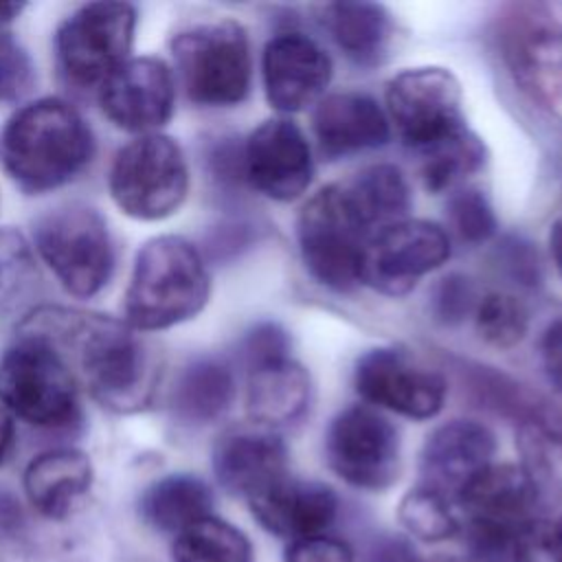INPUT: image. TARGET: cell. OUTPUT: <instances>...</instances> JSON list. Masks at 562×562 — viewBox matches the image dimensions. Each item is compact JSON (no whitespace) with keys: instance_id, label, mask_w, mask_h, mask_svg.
<instances>
[{"instance_id":"cell-21","label":"cell","mask_w":562,"mask_h":562,"mask_svg":"<svg viewBox=\"0 0 562 562\" xmlns=\"http://www.w3.org/2000/svg\"><path fill=\"white\" fill-rule=\"evenodd\" d=\"M496 457V435L479 419H448L432 428L419 450V483L457 496L485 472Z\"/></svg>"},{"instance_id":"cell-14","label":"cell","mask_w":562,"mask_h":562,"mask_svg":"<svg viewBox=\"0 0 562 562\" xmlns=\"http://www.w3.org/2000/svg\"><path fill=\"white\" fill-rule=\"evenodd\" d=\"M452 255L443 226L406 217L378 231L362 255L360 283L386 294L404 296L424 277L439 270Z\"/></svg>"},{"instance_id":"cell-36","label":"cell","mask_w":562,"mask_h":562,"mask_svg":"<svg viewBox=\"0 0 562 562\" xmlns=\"http://www.w3.org/2000/svg\"><path fill=\"white\" fill-rule=\"evenodd\" d=\"M37 81L29 50L7 31H0V103H18Z\"/></svg>"},{"instance_id":"cell-23","label":"cell","mask_w":562,"mask_h":562,"mask_svg":"<svg viewBox=\"0 0 562 562\" xmlns=\"http://www.w3.org/2000/svg\"><path fill=\"white\" fill-rule=\"evenodd\" d=\"M94 481L90 457L79 448H50L33 457L22 483L29 505L46 520H66Z\"/></svg>"},{"instance_id":"cell-22","label":"cell","mask_w":562,"mask_h":562,"mask_svg":"<svg viewBox=\"0 0 562 562\" xmlns=\"http://www.w3.org/2000/svg\"><path fill=\"white\" fill-rule=\"evenodd\" d=\"M312 132L327 160L373 151L391 140V123L375 97L360 90L325 94L312 112Z\"/></svg>"},{"instance_id":"cell-20","label":"cell","mask_w":562,"mask_h":562,"mask_svg":"<svg viewBox=\"0 0 562 562\" xmlns=\"http://www.w3.org/2000/svg\"><path fill=\"white\" fill-rule=\"evenodd\" d=\"M288 446L281 432L244 422L217 435L211 448V468L217 485L248 501L288 474Z\"/></svg>"},{"instance_id":"cell-32","label":"cell","mask_w":562,"mask_h":562,"mask_svg":"<svg viewBox=\"0 0 562 562\" xmlns=\"http://www.w3.org/2000/svg\"><path fill=\"white\" fill-rule=\"evenodd\" d=\"M516 448L518 463L533 479L544 503L562 498V428L538 417L522 422L518 424Z\"/></svg>"},{"instance_id":"cell-43","label":"cell","mask_w":562,"mask_h":562,"mask_svg":"<svg viewBox=\"0 0 562 562\" xmlns=\"http://www.w3.org/2000/svg\"><path fill=\"white\" fill-rule=\"evenodd\" d=\"M498 266L507 277L522 288H536L540 283V261L536 248L522 237H509L498 248Z\"/></svg>"},{"instance_id":"cell-19","label":"cell","mask_w":562,"mask_h":562,"mask_svg":"<svg viewBox=\"0 0 562 562\" xmlns=\"http://www.w3.org/2000/svg\"><path fill=\"white\" fill-rule=\"evenodd\" d=\"M252 520L285 544L331 533L340 516V496L323 481L285 474L246 501Z\"/></svg>"},{"instance_id":"cell-12","label":"cell","mask_w":562,"mask_h":562,"mask_svg":"<svg viewBox=\"0 0 562 562\" xmlns=\"http://www.w3.org/2000/svg\"><path fill=\"white\" fill-rule=\"evenodd\" d=\"M136 9L127 2H90L55 31L59 75L75 88H97L130 59Z\"/></svg>"},{"instance_id":"cell-47","label":"cell","mask_w":562,"mask_h":562,"mask_svg":"<svg viewBox=\"0 0 562 562\" xmlns=\"http://www.w3.org/2000/svg\"><path fill=\"white\" fill-rule=\"evenodd\" d=\"M547 248H549V257L553 261V268H555L558 277L562 279V215H558L549 226Z\"/></svg>"},{"instance_id":"cell-50","label":"cell","mask_w":562,"mask_h":562,"mask_svg":"<svg viewBox=\"0 0 562 562\" xmlns=\"http://www.w3.org/2000/svg\"><path fill=\"white\" fill-rule=\"evenodd\" d=\"M419 562H454V558L448 555V553H435V555H428V558L422 555Z\"/></svg>"},{"instance_id":"cell-10","label":"cell","mask_w":562,"mask_h":562,"mask_svg":"<svg viewBox=\"0 0 562 562\" xmlns=\"http://www.w3.org/2000/svg\"><path fill=\"white\" fill-rule=\"evenodd\" d=\"M108 189L132 220L171 217L189 193V165L182 147L167 134H143L125 143L110 165Z\"/></svg>"},{"instance_id":"cell-30","label":"cell","mask_w":562,"mask_h":562,"mask_svg":"<svg viewBox=\"0 0 562 562\" xmlns=\"http://www.w3.org/2000/svg\"><path fill=\"white\" fill-rule=\"evenodd\" d=\"M173 562H255L250 536L215 514L193 522L171 542Z\"/></svg>"},{"instance_id":"cell-8","label":"cell","mask_w":562,"mask_h":562,"mask_svg":"<svg viewBox=\"0 0 562 562\" xmlns=\"http://www.w3.org/2000/svg\"><path fill=\"white\" fill-rule=\"evenodd\" d=\"M512 81L538 105L562 103V2L507 4L494 31Z\"/></svg>"},{"instance_id":"cell-17","label":"cell","mask_w":562,"mask_h":562,"mask_svg":"<svg viewBox=\"0 0 562 562\" xmlns=\"http://www.w3.org/2000/svg\"><path fill=\"white\" fill-rule=\"evenodd\" d=\"M97 97L114 127L138 136L156 134L173 114L176 77L158 57H130L99 86Z\"/></svg>"},{"instance_id":"cell-29","label":"cell","mask_w":562,"mask_h":562,"mask_svg":"<svg viewBox=\"0 0 562 562\" xmlns=\"http://www.w3.org/2000/svg\"><path fill=\"white\" fill-rule=\"evenodd\" d=\"M40 290L33 244L11 226L0 228V327L26 316Z\"/></svg>"},{"instance_id":"cell-11","label":"cell","mask_w":562,"mask_h":562,"mask_svg":"<svg viewBox=\"0 0 562 562\" xmlns=\"http://www.w3.org/2000/svg\"><path fill=\"white\" fill-rule=\"evenodd\" d=\"M323 459L347 487L380 494L402 474V439L384 413L351 404L329 419L323 432Z\"/></svg>"},{"instance_id":"cell-44","label":"cell","mask_w":562,"mask_h":562,"mask_svg":"<svg viewBox=\"0 0 562 562\" xmlns=\"http://www.w3.org/2000/svg\"><path fill=\"white\" fill-rule=\"evenodd\" d=\"M538 362L547 384L562 395V316L551 318L540 331Z\"/></svg>"},{"instance_id":"cell-6","label":"cell","mask_w":562,"mask_h":562,"mask_svg":"<svg viewBox=\"0 0 562 562\" xmlns=\"http://www.w3.org/2000/svg\"><path fill=\"white\" fill-rule=\"evenodd\" d=\"M0 406L42 430H75L81 424L79 384L57 349L18 331L0 356Z\"/></svg>"},{"instance_id":"cell-7","label":"cell","mask_w":562,"mask_h":562,"mask_svg":"<svg viewBox=\"0 0 562 562\" xmlns=\"http://www.w3.org/2000/svg\"><path fill=\"white\" fill-rule=\"evenodd\" d=\"M33 248L59 285L77 296H97L114 272V244L105 217L83 202H68L33 222Z\"/></svg>"},{"instance_id":"cell-3","label":"cell","mask_w":562,"mask_h":562,"mask_svg":"<svg viewBox=\"0 0 562 562\" xmlns=\"http://www.w3.org/2000/svg\"><path fill=\"white\" fill-rule=\"evenodd\" d=\"M209 296L211 274L202 250L180 235H158L136 252L123 321L136 331L169 329L195 318Z\"/></svg>"},{"instance_id":"cell-4","label":"cell","mask_w":562,"mask_h":562,"mask_svg":"<svg viewBox=\"0 0 562 562\" xmlns=\"http://www.w3.org/2000/svg\"><path fill=\"white\" fill-rule=\"evenodd\" d=\"M176 77L198 108H235L252 86L248 31L233 18L202 20L176 31L169 40Z\"/></svg>"},{"instance_id":"cell-2","label":"cell","mask_w":562,"mask_h":562,"mask_svg":"<svg viewBox=\"0 0 562 562\" xmlns=\"http://www.w3.org/2000/svg\"><path fill=\"white\" fill-rule=\"evenodd\" d=\"M94 134L81 112L59 97L15 110L0 127V169L24 193L55 191L86 171Z\"/></svg>"},{"instance_id":"cell-1","label":"cell","mask_w":562,"mask_h":562,"mask_svg":"<svg viewBox=\"0 0 562 562\" xmlns=\"http://www.w3.org/2000/svg\"><path fill=\"white\" fill-rule=\"evenodd\" d=\"M18 331L48 340L77 384L103 408L130 415L151 404L160 380V358L123 318L40 305L18 323Z\"/></svg>"},{"instance_id":"cell-25","label":"cell","mask_w":562,"mask_h":562,"mask_svg":"<svg viewBox=\"0 0 562 562\" xmlns=\"http://www.w3.org/2000/svg\"><path fill=\"white\" fill-rule=\"evenodd\" d=\"M237 384L231 364L215 356H198L176 373L167 404L178 424L202 428L231 411Z\"/></svg>"},{"instance_id":"cell-40","label":"cell","mask_w":562,"mask_h":562,"mask_svg":"<svg viewBox=\"0 0 562 562\" xmlns=\"http://www.w3.org/2000/svg\"><path fill=\"white\" fill-rule=\"evenodd\" d=\"M518 562H562V509L540 516L520 536Z\"/></svg>"},{"instance_id":"cell-26","label":"cell","mask_w":562,"mask_h":562,"mask_svg":"<svg viewBox=\"0 0 562 562\" xmlns=\"http://www.w3.org/2000/svg\"><path fill=\"white\" fill-rule=\"evenodd\" d=\"M321 24L338 50L362 68L380 66L395 35L393 15L378 2H331L321 9Z\"/></svg>"},{"instance_id":"cell-33","label":"cell","mask_w":562,"mask_h":562,"mask_svg":"<svg viewBox=\"0 0 562 562\" xmlns=\"http://www.w3.org/2000/svg\"><path fill=\"white\" fill-rule=\"evenodd\" d=\"M487 162V147L472 130L463 136L422 156L419 176L428 193H446L459 189L470 176L479 173Z\"/></svg>"},{"instance_id":"cell-42","label":"cell","mask_w":562,"mask_h":562,"mask_svg":"<svg viewBox=\"0 0 562 562\" xmlns=\"http://www.w3.org/2000/svg\"><path fill=\"white\" fill-rule=\"evenodd\" d=\"M281 562H356V553L349 540L325 533L285 544Z\"/></svg>"},{"instance_id":"cell-28","label":"cell","mask_w":562,"mask_h":562,"mask_svg":"<svg viewBox=\"0 0 562 562\" xmlns=\"http://www.w3.org/2000/svg\"><path fill=\"white\" fill-rule=\"evenodd\" d=\"M345 184L371 222V226L375 228V233L400 220L411 217L408 211L413 204V195L408 180L400 167L389 162L367 165L345 178Z\"/></svg>"},{"instance_id":"cell-9","label":"cell","mask_w":562,"mask_h":562,"mask_svg":"<svg viewBox=\"0 0 562 562\" xmlns=\"http://www.w3.org/2000/svg\"><path fill=\"white\" fill-rule=\"evenodd\" d=\"M384 112L397 138L419 158L463 136V90L443 66H415L393 75L384 86Z\"/></svg>"},{"instance_id":"cell-35","label":"cell","mask_w":562,"mask_h":562,"mask_svg":"<svg viewBox=\"0 0 562 562\" xmlns=\"http://www.w3.org/2000/svg\"><path fill=\"white\" fill-rule=\"evenodd\" d=\"M446 215L452 233L470 246L487 244L498 231V217L490 198L474 187H459L450 191Z\"/></svg>"},{"instance_id":"cell-46","label":"cell","mask_w":562,"mask_h":562,"mask_svg":"<svg viewBox=\"0 0 562 562\" xmlns=\"http://www.w3.org/2000/svg\"><path fill=\"white\" fill-rule=\"evenodd\" d=\"M24 514L18 498L9 492H0V533H15L22 529Z\"/></svg>"},{"instance_id":"cell-38","label":"cell","mask_w":562,"mask_h":562,"mask_svg":"<svg viewBox=\"0 0 562 562\" xmlns=\"http://www.w3.org/2000/svg\"><path fill=\"white\" fill-rule=\"evenodd\" d=\"M292 356V338L285 327L274 321L252 325L237 345L239 364L248 371L268 362H277Z\"/></svg>"},{"instance_id":"cell-31","label":"cell","mask_w":562,"mask_h":562,"mask_svg":"<svg viewBox=\"0 0 562 562\" xmlns=\"http://www.w3.org/2000/svg\"><path fill=\"white\" fill-rule=\"evenodd\" d=\"M395 516L402 533L413 542L441 544L457 540L461 533V518L454 501L424 483H417L402 494Z\"/></svg>"},{"instance_id":"cell-13","label":"cell","mask_w":562,"mask_h":562,"mask_svg":"<svg viewBox=\"0 0 562 562\" xmlns=\"http://www.w3.org/2000/svg\"><path fill=\"white\" fill-rule=\"evenodd\" d=\"M353 386L367 406L413 422L437 417L448 393V382L439 369L395 345L367 349L356 360Z\"/></svg>"},{"instance_id":"cell-41","label":"cell","mask_w":562,"mask_h":562,"mask_svg":"<svg viewBox=\"0 0 562 562\" xmlns=\"http://www.w3.org/2000/svg\"><path fill=\"white\" fill-rule=\"evenodd\" d=\"M356 562H419L415 542L402 531H371L353 544Z\"/></svg>"},{"instance_id":"cell-16","label":"cell","mask_w":562,"mask_h":562,"mask_svg":"<svg viewBox=\"0 0 562 562\" xmlns=\"http://www.w3.org/2000/svg\"><path fill=\"white\" fill-rule=\"evenodd\" d=\"M246 184L274 202H294L314 180L305 132L285 116L266 119L244 138Z\"/></svg>"},{"instance_id":"cell-24","label":"cell","mask_w":562,"mask_h":562,"mask_svg":"<svg viewBox=\"0 0 562 562\" xmlns=\"http://www.w3.org/2000/svg\"><path fill=\"white\" fill-rule=\"evenodd\" d=\"M310 371L290 358L246 371L248 422L281 432L296 426L312 406Z\"/></svg>"},{"instance_id":"cell-34","label":"cell","mask_w":562,"mask_h":562,"mask_svg":"<svg viewBox=\"0 0 562 562\" xmlns=\"http://www.w3.org/2000/svg\"><path fill=\"white\" fill-rule=\"evenodd\" d=\"M472 316L479 338L496 349L516 347L529 331V310L525 301L505 290L483 294Z\"/></svg>"},{"instance_id":"cell-18","label":"cell","mask_w":562,"mask_h":562,"mask_svg":"<svg viewBox=\"0 0 562 562\" xmlns=\"http://www.w3.org/2000/svg\"><path fill=\"white\" fill-rule=\"evenodd\" d=\"M331 75V57L305 33H277L263 46V92L270 108L279 114H294L307 105H316L325 97Z\"/></svg>"},{"instance_id":"cell-48","label":"cell","mask_w":562,"mask_h":562,"mask_svg":"<svg viewBox=\"0 0 562 562\" xmlns=\"http://www.w3.org/2000/svg\"><path fill=\"white\" fill-rule=\"evenodd\" d=\"M15 446V424L13 417L0 406V465L9 459Z\"/></svg>"},{"instance_id":"cell-45","label":"cell","mask_w":562,"mask_h":562,"mask_svg":"<svg viewBox=\"0 0 562 562\" xmlns=\"http://www.w3.org/2000/svg\"><path fill=\"white\" fill-rule=\"evenodd\" d=\"M250 241V226L244 222H226L217 228H213L206 237V255L211 259H226L231 255H237L244 246Z\"/></svg>"},{"instance_id":"cell-49","label":"cell","mask_w":562,"mask_h":562,"mask_svg":"<svg viewBox=\"0 0 562 562\" xmlns=\"http://www.w3.org/2000/svg\"><path fill=\"white\" fill-rule=\"evenodd\" d=\"M22 9H24V4H20V2H0V31L4 24L13 22L22 13Z\"/></svg>"},{"instance_id":"cell-5","label":"cell","mask_w":562,"mask_h":562,"mask_svg":"<svg viewBox=\"0 0 562 562\" xmlns=\"http://www.w3.org/2000/svg\"><path fill=\"white\" fill-rule=\"evenodd\" d=\"M375 228L345 180L321 187L296 217V241L310 277L334 292L360 285V266Z\"/></svg>"},{"instance_id":"cell-15","label":"cell","mask_w":562,"mask_h":562,"mask_svg":"<svg viewBox=\"0 0 562 562\" xmlns=\"http://www.w3.org/2000/svg\"><path fill=\"white\" fill-rule=\"evenodd\" d=\"M461 529L520 538L540 516L547 503L520 463H492L454 501Z\"/></svg>"},{"instance_id":"cell-37","label":"cell","mask_w":562,"mask_h":562,"mask_svg":"<svg viewBox=\"0 0 562 562\" xmlns=\"http://www.w3.org/2000/svg\"><path fill=\"white\" fill-rule=\"evenodd\" d=\"M476 285L468 274L450 272L441 277L430 292V314L441 325H459L474 314L479 303Z\"/></svg>"},{"instance_id":"cell-27","label":"cell","mask_w":562,"mask_h":562,"mask_svg":"<svg viewBox=\"0 0 562 562\" xmlns=\"http://www.w3.org/2000/svg\"><path fill=\"white\" fill-rule=\"evenodd\" d=\"M215 494L211 485L187 472L167 474L154 481L138 498V516L151 529L178 536L193 522L213 514Z\"/></svg>"},{"instance_id":"cell-39","label":"cell","mask_w":562,"mask_h":562,"mask_svg":"<svg viewBox=\"0 0 562 562\" xmlns=\"http://www.w3.org/2000/svg\"><path fill=\"white\" fill-rule=\"evenodd\" d=\"M204 167L220 191H233L246 184L244 140L235 136L213 138L204 149Z\"/></svg>"}]
</instances>
